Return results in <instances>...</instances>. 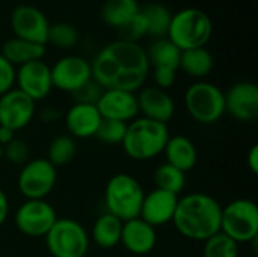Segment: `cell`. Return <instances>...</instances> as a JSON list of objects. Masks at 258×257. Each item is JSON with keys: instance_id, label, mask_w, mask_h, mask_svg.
Returning <instances> with one entry per match:
<instances>
[{"instance_id": "cell-16", "label": "cell", "mask_w": 258, "mask_h": 257, "mask_svg": "<svg viewBox=\"0 0 258 257\" xmlns=\"http://www.w3.org/2000/svg\"><path fill=\"white\" fill-rule=\"evenodd\" d=\"M225 95V114L237 121H254L258 117V86L251 80H242L230 86Z\"/></svg>"}, {"instance_id": "cell-25", "label": "cell", "mask_w": 258, "mask_h": 257, "mask_svg": "<svg viewBox=\"0 0 258 257\" xmlns=\"http://www.w3.org/2000/svg\"><path fill=\"white\" fill-rule=\"evenodd\" d=\"M145 53H147L150 67H153V68L168 67V68L178 70L181 50L172 41H169L166 36L154 39L150 44V47L145 48Z\"/></svg>"}, {"instance_id": "cell-7", "label": "cell", "mask_w": 258, "mask_h": 257, "mask_svg": "<svg viewBox=\"0 0 258 257\" xmlns=\"http://www.w3.org/2000/svg\"><path fill=\"white\" fill-rule=\"evenodd\" d=\"M221 232L239 245L257 242V203L251 198H236L224 206L221 217Z\"/></svg>"}, {"instance_id": "cell-1", "label": "cell", "mask_w": 258, "mask_h": 257, "mask_svg": "<svg viewBox=\"0 0 258 257\" xmlns=\"http://www.w3.org/2000/svg\"><path fill=\"white\" fill-rule=\"evenodd\" d=\"M92 79L103 89L139 91L148 74L150 62L139 42L116 39L104 45L91 62Z\"/></svg>"}, {"instance_id": "cell-24", "label": "cell", "mask_w": 258, "mask_h": 257, "mask_svg": "<svg viewBox=\"0 0 258 257\" xmlns=\"http://www.w3.org/2000/svg\"><path fill=\"white\" fill-rule=\"evenodd\" d=\"M213 55L206 47H197L181 52L178 68L197 80H203L204 77H207L213 71Z\"/></svg>"}, {"instance_id": "cell-17", "label": "cell", "mask_w": 258, "mask_h": 257, "mask_svg": "<svg viewBox=\"0 0 258 257\" xmlns=\"http://www.w3.org/2000/svg\"><path fill=\"white\" fill-rule=\"evenodd\" d=\"M178 195L154 188L150 192H145L139 218L148 223L153 227H160L172 223L175 209L178 204Z\"/></svg>"}, {"instance_id": "cell-19", "label": "cell", "mask_w": 258, "mask_h": 257, "mask_svg": "<svg viewBox=\"0 0 258 257\" xmlns=\"http://www.w3.org/2000/svg\"><path fill=\"white\" fill-rule=\"evenodd\" d=\"M101 120L103 118L97 106L88 103H74L63 115L68 135L74 139L94 138L101 124Z\"/></svg>"}, {"instance_id": "cell-37", "label": "cell", "mask_w": 258, "mask_h": 257, "mask_svg": "<svg viewBox=\"0 0 258 257\" xmlns=\"http://www.w3.org/2000/svg\"><path fill=\"white\" fill-rule=\"evenodd\" d=\"M15 67L9 64L0 53V95L15 86Z\"/></svg>"}, {"instance_id": "cell-3", "label": "cell", "mask_w": 258, "mask_h": 257, "mask_svg": "<svg viewBox=\"0 0 258 257\" xmlns=\"http://www.w3.org/2000/svg\"><path fill=\"white\" fill-rule=\"evenodd\" d=\"M169 136L168 124L138 117L127 124L121 147L132 161L147 162L163 155Z\"/></svg>"}, {"instance_id": "cell-20", "label": "cell", "mask_w": 258, "mask_h": 257, "mask_svg": "<svg viewBox=\"0 0 258 257\" xmlns=\"http://www.w3.org/2000/svg\"><path fill=\"white\" fill-rule=\"evenodd\" d=\"M157 232L156 227L145 223L142 218H133L122 224L121 244L128 253L135 256H145L156 248Z\"/></svg>"}, {"instance_id": "cell-31", "label": "cell", "mask_w": 258, "mask_h": 257, "mask_svg": "<svg viewBox=\"0 0 258 257\" xmlns=\"http://www.w3.org/2000/svg\"><path fill=\"white\" fill-rule=\"evenodd\" d=\"M203 257H239V244L222 232H218L204 241Z\"/></svg>"}, {"instance_id": "cell-12", "label": "cell", "mask_w": 258, "mask_h": 257, "mask_svg": "<svg viewBox=\"0 0 258 257\" xmlns=\"http://www.w3.org/2000/svg\"><path fill=\"white\" fill-rule=\"evenodd\" d=\"M36 115V101L12 88L0 95V126L14 130L15 133L27 127Z\"/></svg>"}, {"instance_id": "cell-39", "label": "cell", "mask_w": 258, "mask_h": 257, "mask_svg": "<svg viewBox=\"0 0 258 257\" xmlns=\"http://www.w3.org/2000/svg\"><path fill=\"white\" fill-rule=\"evenodd\" d=\"M9 211H11L9 198L6 195V192L0 188V227L6 223V220L9 217Z\"/></svg>"}, {"instance_id": "cell-41", "label": "cell", "mask_w": 258, "mask_h": 257, "mask_svg": "<svg viewBox=\"0 0 258 257\" xmlns=\"http://www.w3.org/2000/svg\"><path fill=\"white\" fill-rule=\"evenodd\" d=\"M15 138H17V136H15V132H14V130L0 126V144H2L3 147H5L6 144H9L12 139H15Z\"/></svg>"}, {"instance_id": "cell-40", "label": "cell", "mask_w": 258, "mask_h": 257, "mask_svg": "<svg viewBox=\"0 0 258 257\" xmlns=\"http://www.w3.org/2000/svg\"><path fill=\"white\" fill-rule=\"evenodd\" d=\"M246 162H248V168L252 174H257L258 173V145H252L251 150L248 151V158H246Z\"/></svg>"}, {"instance_id": "cell-14", "label": "cell", "mask_w": 258, "mask_h": 257, "mask_svg": "<svg viewBox=\"0 0 258 257\" xmlns=\"http://www.w3.org/2000/svg\"><path fill=\"white\" fill-rule=\"evenodd\" d=\"M15 88L36 103L44 100L53 89L50 65L39 59L18 67L15 70Z\"/></svg>"}, {"instance_id": "cell-2", "label": "cell", "mask_w": 258, "mask_h": 257, "mask_svg": "<svg viewBox=\"0 0 258 257\" xmlns=\"http://www.w3.org/2000/svg\"><path fill=\"white\" fill-rule=\"evenodd\" d=\"M222 206L210 194L190 192L178 198L172 218L175 230L186 239L204 242L221 232Z\"/></svg>"}, {"instance_id": "cell-26", "label": "cell", "mask_w": 258, "mask_h": 257, "mask_svg": "<svg viewBox=\"0 0 258 257\" xmlns=\"http://www.w3.org/2000/svg\"><path fill=\"white\" fill-rule=\"evenodd\" d=\"M141 12L147 23V35L157 39L168 35V29L172 20V12L162 3L153 2L141 6Z\"/></svg>"}, {"instance_id": "cell-38", "label": "cell", "mask_w": 258, "mask_h": 257, "mask_svg": "<svg viewBox=\"0 0 258 257\" xmlns=\"http://www.w3.org/2000/svg\"><path fill=\"white\" fill-rule=\"evenodd\" d=\"M39 118L45 123V124H54L57 121H60L63 118L62 112L57 109V108H53V106H47L41 111L39 114Z\"/></svg>"}, {"instance_id": "cell-9", "label": "cell", "mask_w": 258, "mask_h": 257, "mask_svg": "<svg viewBox=\"0 0 258 257\" xmlns=\"http://www.w3.org/2000/svg\"><path fill=\"white\" fill-rule=\"evenodd\" d=\"M57 182V168L45 158L29 159L20 170L17 186L26 200H45Z\"/></svg>"}, {"instance_id": "cell-32", "label": "cell", "mask_w": 258, "mask_h": 257, "mask_svg": "<svg viewBox=\"0 0 258 257\" xmlns=\"http://www.w3.org/2000/svg\"><path fill=\"white\" fill-rule=\"evenodd\" d=\"M127 123L115 121V120H101V124L94 138L107 145H121L125 136Z\"/></svg>"}, {"instance_id": "cell-34", "label": "cell", "mask_w": 258, "mask_h": 257, "mask_svg": "<svg viewBox=\"0 0 258 257\" xmlns=\"http://www.w3.org/2000/svg\"><path fill=\"white\" fill-rule=\"evenodd\" d=\"M5 159L12 165H24L30 159V148L24 139L15 138L5 145Z\"/></svg>"}, {"instance_id": "cell-22", "label": "cell", "mask_w": 258, "mask_h": 257, "mask_svg": "<svg viewBox=\"0 0 258 257\" xmlns=\"http://www.w3.org/2000/svg\"><path fill=\"white\" fill-rule=\"evenodd\" d=\"M0 53L9 64L18 68L24 64L42 59L45 55V45L35 44V42L14 36L3 42Z\"/></svg>"}, {"instance_id": "cell-18", "label": "cell", "mask_w": 258, "mask_h": 257, "mask_svg": "<svg viewBox=\"0 0 258 257\" xmlns=\"http://www.w3.org/2000/svg\"><path fill=\"white\" fill-rule=\"evenodd\" d=\"M136 97L139 115L144 118L168 124L175 115V101L165 89H160L154 85L142 86Z\"/></svg>"}, {"instance_id": "cell-4", "label": "cell", "mask_w": 258, "mask_h": 257, "mask_svg": "<svg viewBox=\"0 0 258 257\" xmlns=\"http://www.w3.org/2000/svg\"><path fill=\"white\" fill-rule=\"evenodd\" d=\"M145 191L141 182L127 173L113 174L104 188L106 212L116 217L122 223L138 218Z\"/></svg>"}, {"instance_id": "cell-27", "label": "cell", "mask_w": 258, "mask_h": 257, "mask_svg": "<svg viewBox=\"0 0 258 257\" xmlns=\"http://www.w3.org/2000/svg\"><path fill=\"white\" fill-rule=\"evenodd\" d=\"M141 9L138 0H106L101 6V18L110 27L118 29Z\"/></svg>"}, {"instance_id": "cell-28", "label": "cell", "mask_w": 258, "mask_h": 257, "mask_svg": "<svg viewBox=\"0 0 258 257\" xmlns=\"http://www.w3.org/2000/svg\"><path fill=\"white\" fill-rule=\"evenodd\" d=\"M77 155V144L76 139L70 135H59L53 138L47 147L45 159L56 168L65 167L73 162Z\"/></svg>"}, {"instance_id": "cell-11", "label": "cell", "mask_w": 258, "mask_h": 257, "mask_svg": "<svg viewBox=\"0 0 258 257\" xmlns=\"http://www.w3.org/2000/svg\"><path fill=\"white\" fill-rule=\"evenodd\" d=\"M50 73L53 88L70 94L76 92L92 79L91 62L77 55H68L57 59L50 67Z\"/></svg>"}, {"instance_id": "cell-29", "label": "cell", "mask_w": 258, "mask_h": 257, "mask_svg": "<svg viewBox=\"0 0 258 257\" xmlns=\"http://www.w3.org/2000/svg\"><path fill=\"white\" fill-rule=\"evenodd\" d=\"M153 180L157 189H163V191L178 195L183 192L186 186V173L163 162L154 170Z\"/></svg>"}, {"instance_id": "cell-15", "label": "cell", "mask_w": 258, "mask_h": 257, "mask_svg": "<svg viewBox=\"0 0 258 257\" xmlns=\"http://www.w3.org/2000/svg\"><path fill=\"white\" fill-rule=\"evenodd\" d=\"M103 120L130 123L139 117L136 92L124 89H104L95 103Z\"/></svg>"}, {"instance_id": "cell-23", "label": "cell", "mask_w": 258, "mask_h": 257, "mask_svg": "<svg viewBox=\"0 0 258 257\" xmlns=\"http://www.w3.org/2000/svg\"><path fill=\"white\" fill-rule=\"evenodd\" d=\"M122 221L116 217L104 212L92 224L89 239L103 250H112L121 244V232H122Z\"/></svg>"}, {"instance_id": "cell-30", "label": "cell", "mask_w": 258, "mask_h": 257, "mask_svg": "<svg viewBox=\"0 0 258 257\" xmlns=\"http://www.w3.org/2000/svg\"><path fill=\"white\" fill-rule=\"evenodd\" d=\"M47 42L56 48L70 50V48L76 47V44L79 42V32L70 23H65V21L53 23L48 27Z\"/></svg>"}, {"instance_id": "cell-36", "label": "cell", "mask_w": 258, "mask_h": 257, "mask_svg": "<svg viewBox=\"0 0 258 257\" xmlns=\"http://www.w3.org/2000/svg\"><path fill=\"white\" fill-rule=\"evenodd\" d=\"M153 80L154 86L168 91L177 80V70L168 67H156L153 68Z\"/></svg>"}, {"instance_id": "cell-21", "label": "cell", "mask_w": 258, "mask_h": 257, "mask_svg": "<svg viewBox=\"0 0 258 257\" xmlns=\"http://www.w3.org/2000/svg\"><path fill=\"white\" fill-rule=\"evenodd\" d=\"M163 155L166 158V164L178 168L183 173L194 170L198 162V150L194 141L186 135L169 136Z\"/></svg>"}, {"instance_id": "cell-35", "label": "cell", "mask_w": 258, "mask_h": 257, "mask_svg": "<svg viewBox=\"0 0 258 257\" xmlns=\"http://www.w3.org/2000/svg\"><path fill=\"white\" fill-rule=\"evenodd\" d=\"M104 89L94 80L91 79L86 82L83 86H80L76 92H73V100L74 103H88V105H95Z\"/></svg>"}, {"instance_id": "cell-8", "label": "cell", "mask_w": 258, "mask_h": 257, "mask_svg": "<svg viewBox=\"0 0 258 257\" xmlns=\"http://www.w3.org/2000/svg\"><path fill=\"white\" fill-rule=\"evenodd\" d=\"M44 241L51 257H85L91 245L88 230L73 218H57Z\"/></svg>"}, {"instance_id": "cell-5", "label": "cell", "mask_w": 258, "mask_h": 257, "mask_svg": "<svg viewBox=\"0 0 258 257\" xmlns=\"http://www.w3.org/2000/svg\"><path fill=\"white\" fill-rule=\"evenodd\" d=\"M213 33L210 17L198 8H184L172 14L166 38L181 52L197 47H206Z\"/></svg>"}, {"instance_id": "cell-10", "label": "cell", "mask_w": 258, "mask_h": 257, "mask_svg": "<svg viewBox=\"0 0 258 257\" xmlns=\"http://www.w3.org/2000/svg\"><path fill=\"white\" fill-rule=\"evenodd\" d=\"M56 220L57 214L47 200H24L14 215L17 230L27 238H44Z\"/></svg>"}, {"instance_id": "cell-33", "label": "cell", "mask_w": 258, "mask_h": 257, "mask_svg": "<svg viewBox=\"0 0 258 257\" xmlns=\"http://www.w3.org/2000/svg\"><path fill=\"white\" fill-rule=\"evenodd\" d=\"M116 30H118L119 39L128 41V42H138L139 39L147 36V23H145V18H144L141 9L138 14H135L128 21H125Z\"/></svg>"}, {"instance_id": "cell-42", "label": "cell", "mask_w": 258, "mask_h": 257, "mask_svg": "<svg viewBox=\"0 0 258 257\" xmlns=\"http://www.w3.org/2000/svg\"><path fill=\"white\" fill-rule=\"evenodd\" d=\"M3 158H5V147L0 144V161H2Z\"/></svg>"}, {"instance_id": "cell-6", "label": "cell", "mask_w": 258, "mask_h": 257, "mask_svg": "<svg viewBox=\"0 0 258 257\" xmlns=\"http://www.w3.org/2000/svg\"><path fill=\"white\" fill-rule=\"evenodd\" d=\"M184 106L194 121L204 126L215 124L225 115V95L218 85L197 80L184 92Z\"/></svg>"}, {"instance_id": "cell-13", "label": "cell", "mask_w": 258, "mask_h": 257, "mask_svg": "<svg viewBox=\"0 0 258 257\" xmlns=\"http://www.w3.org/2000/svg\"><path fill=\"white\" fill-rule=\"evenodd\" d=\"M11 27L14 36L45 45L50 23L45 14L33 5H18L11 14Z\"/></svg>"}]
</instances>
